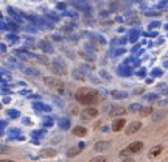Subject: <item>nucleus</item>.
<instances>
[{
	"label": "nucleus",
	"instance_id": "c756f323",
	"mask_svg": "<svg viewBox=\"0 0 168 162\" xmlns=\"http://www.w3.org/2000/svg\"><path fill=\"white\" fill-rule=\"evenodd\" d=\"M163 115H165V112H163V111L154 112V114H152V120H154V122H157V120H160V118H162Z\"/></svg>",
	"mask_w": 168,
	"mask_h": 162
},
{
	"label": "nucleus",
	"instance_id": "dca6fc26",
	"mask_svg": "<svg viewBox=\"0 0 168 162\" xmlns=\"http://www.w3.org/2000/svg\"><path fill=\"white\" fill-rule=\"evenodd\" d=\"M162 150H163V148H162L160 145H157V146H152V148L149 150V153H148V157H149V159H154V157H157V156L162 153Z\"/></svg>",
	"mask_w": 168,
	"mask_h": 162
},
{
	"label": "nucleus",
	"instance_id": "c9c22d12",
	"mask_svg": "<svg viewBox=\"0 0 168 162\" xmlns=\"http://www.w3.org/2000/svg\"><path fill=\"white\" fill-rule=\"evenodd\" d=\"M10 42H19V38L17 36H13V35H8V38H7Z\"/></svg>",
	"mask_w": 168,
	"mask_h": 162
},
{
	"label": "nucleus",
	"instance_id": "cd10ccee",
	"mask_svg": "<svg viewBox=\"0 0 168 162\" xmlns=\"http://www.w3.org/2000/svg\"><path fill=\"white\" fill-rule=\"evenodd\" d=\"M7 114H8V117H13V118L20 117V112H19V111H14V109H8V111H7Z\"/></svg>",
	"mask_w": 168,
	"mask_h": 162
},
{
	"label": "nucleus",
	"instance_id": "8fccbe9b",
	"mask_svg": "<svg viewBox=\"0 0 168 162\" xmlns=\"http://www.w3.org/2000/svg\"><path fill=\"white\" fill-rule=\"evenodd\" d=\"M53 39H55V41H61V36H58V35H53Z\"/></svg>",
	"mask_w": 168,
	"mask_h": 162
},
{
	"label": "nucleus",
	"instance_id": "423d86ee",
	"mask_svg": "<svg viewBox=\"0 0 168 162\" xmlns=\"http://www.w3.org/2000/svg\"><path fill=\"white\" fill-rule=\"evenodd\" d=\"M128 109H125L123 106H111L109 109V117H120V115H125Z\"/></svg>",
	"mask_w": 168,
	"mask_h": 162
},
{
	"label": "nucleus",
	"instance_id": "0eeeda50",
	"mask_svg": "<svg viewBox=\"0 0 168 162\" xmlns=\"http://www.w3.org/2000/svg\"><path fill=\"white\" fill-rule=\"evenodd\" d=\"M140 128H142V123H140L138 120H135V122H131V123L126 126V131H125V132H126L128 136H131V134H135Z\"/></svg>",
	"mask_w": 168,
	"mask_h": 162
},
{
	"label": "nucleus",
	"instance_id": "ea45409f",
	"mask_svg": "<svg viewBox=\"0 0 168 162\" xmlns=\"http://www.w3.org/2000/svg\"><path fill=\"white\" fill-rule=\"evenodd\" d=\"M157 103H159L160 106H168V98H165V100H157Z\"/></svg>",
	"mask_w": 168,
	"mask_h": 162
},
{
	"label": "nucleus",
	"instance_id": "7ed1b4c3",
	"mask_svg": "<svg viewBox=\"0 0 168 162\" xmlns=\"http://www.w3.org/2000/svg\"><path fill=\"white\" fill-rule=\"evenodd\" d=\"M66 69H67V67H66V64H64V61H62L61 58H56V59L52 62V70H53L55 73H58V75H66V73H67Z\"/></svg>",
	"mask_w": 168,
	"mask_h": 162
},
{
	"label": "nucleus",
	"instance_id": "58836bf2",
	"mask_svg": "<svg viewBox=\"0 0 168 162\" xmlns=\"http://www.w3.org/2000/svg\"><path fill=\"white\" fill-rule=\"evenodd\" d=\"M56 8L61 10V11H64V10H66V3H64V2H59V3L56 5Z\"/></svg>",
	"mask_w": 168,
	"mask_h": 162
},
{
	"label": "nucleus",
	"instance_id": "2f4dec72",
	"mask_svg": "<svg viewBox=\"0 0 168 162\" xmlns=\"http://www.w3.org/2000/svg\"><path fill=\"white\" fill-rule=\"evenodd\" d=\"M64 14H66L67 17H73V19H78V14H76L75 11H72V10H69V11H66Z\"/></svg>",
	"mask_w": 168,
	"mask_h": 162
},
{
	"label": "nucleus",
	"instance_id": "37998d69",
	"mask_svg": "<svg viewBox=\"0 0 168 162\" xmlns=\"http://www.w3.org/2000/svg\"><path fill=\"white\" fill-rule=\"evenodd\" d=\"M44 132H41V131H34V132H31V136H34V137H41Z\"/></svg>",
	"mask_w": 168,
	"mask_h": 162
},
{
	"label": "nucleus",
	"instance_id": "e433bc0d",
	"mask_svg": "<svg viewBox=\"0 0 168 162\" xmlns=\"http://www.w3.org/2000/svg\"><path fill=\"white\" fill-rule=\"evenodd\" d=\"M47 120H44V126H52L53 125V120H52V117H45Z\"/></svg>",
	"mask_w": 168,
	"mask_h": 162
},
{
	"label": "nucleus",
	"instance_id": "20e7f679",
	"mask_svg": "<svg viewBox=\"0 0 168 162\" xmlns=\"http://www.w3.org/2000/svg\"><path fill=\"white\" fill-rule=\"evenodd\" d=\"M97 115H98V109L93 108V106H90V104L81 111V118H83V120H92V118H95Z\"/></svg>",
	"mask_w": 168,
	"mask_h": 162
},
{
	"label": "nucleus",
	"instance_id": "412c9836",
	"mask_svg": "<svg viewBox=\"0 0 168 162\" xmlns=\"http://www.w3.org/2000/svg\"><path fill=\"white\" fill-rule=\"evenodd\" d=\"M138 36H140L138 30H131V31H129V36H128V39H129L131 42H135V41L138 39Z\"/></svg>",
	"mask_w": 168,
	"mask_h": 162
},
{
	"label": "nucleus",
	"instance_id": "393cba45",
	"mask_svg": "<svg viewBox=\"0 0 168 162\" xmlns=\"http://www.w3.org/2000/svg\"><path fill=\"white\" fill-rule=\"evenodd\" d=\"M98 75H100V78H103L104 81H111V80H112V76H111V75H109L106 70H103V69H100Z\"/></svg>",
	"mask_w": 168,
	"mask_h": 162
},
{
	"label": "nucleus",
	"instance_id": "a211bd4d",
	"mask_svg": "<svg viewBox=\"0 0 168 162\" xmlns=\"http://www.w3.org/2000/svg\"><path fill=\"white\" fill-rule=\"evenodd\" d=\"M72 132H73V136H76V137H84V136L87 134V129H86L84 126H75Z\"/></svg>",
	"mask_w": 168,
	"mask_h": 162
},
{
	"label": "nucleus",
	"instance_id": "f8f14e48",
	"mask_svg": "<svg viewBox=\"0 0 168 162\" xmlns=\"http://www.w3.org/2000/svg\"><path fill=\"white\" fill-rule=\"evenodd\" d=\"M109 146H111L109 140H100V142H97L93 145V150L95 151H104V150H109Z\"/></svg>",
	"mask_w": 168,
	"mask_h": 162
},
{
	"label": "nucleus",
	"instance_id": "de8ad7c7",
	"mask_svg": "<svg viewBox=\"0 0 168 162\" xmlns=\"http://www.w3.org/2000/svg\"><path fill=\"white\" fill-rule=\"evenodd\" d=\"M22 122H24L25 125H30V123H31V122L28 120V117H24V120H22Z\"/></svg>",
	"mask_w": 168,
	"mask_h": 162
},
{
	"label": "nucleus",
	"instance_id": "a19ab883",
	"mask_svg": "<svg viewBox=\"0 0 168 162\" xmlns=\"http://www.w3.org/2000/svg\"><path fill=\"white\" fill-rule=\"evenodd\" d=\"M146 16H159V11H146Z\"/></svg>",
	"mask_w": 168,
	"mask_h": 162
},
{
	"label": "nucleus",
	"instance_id": "9b49d317",
	"mask_svg": "<svg viewBox=\"0 0 168 162\" xmlns=\"http://www.w3.org/2000/svg\"><path fill=\"white\" fill-rule=\"evenodd\" d=\"M109 95H111L112 98H115V100H125V98H128V94H126L125 90H118V89L111 90Z\"/></svg>",
	"mask_w": 168,
	"mask_h": 162
},
{
	"label": "nucleus",
	"instance_id": "6e6552de",
	"mask_svg": "<svg viewBox=\"0 0 168 162\" xmlns=\"http://www.w3.org/2000/svg\"><path fill=\"white\" fill-rule=\"evenodd\" d=\"M125 125H126V120L125 118H115L114 120V123H112V132H120L123 128H125Z\"/></svg>",
	"mask_w": 168,
	"mask_h": 162
},
{
	"label": "nucleus",
	"instance_id": "1a4fd4ad",
	"mask_svg": "<svg viewBox=\"0 0 168 162\" xmlns=\"http://www.w3.org/2000/svg\"><path fill=\"white\" fill-rule=\"evenodd\" d=\"M117 73H118L120 76H131V75H132V67H129V66H126V64L118 66V67H117Z\"/></svg>",
	"mask_w": 168,
	"mask_h": 162
},
{
	"label": "nucleus",
	"instance_id": "aec40b11",
	"mask_svg": "<svg viewBox=\"0 0 168 162\" xmlns=\"http://www.w3.org/2000/svg\"><path fill=\"white\" fill-rule=\"evenodd\" d=\"M20 70L24 72V73H27V75H39V70L38 69H31V67H20Z\"/></svg>",
	"mask_w": 168,
	"mask_h": 162
},
{
	"label": "nucleus",
	"instance_id": "9d476101",
	"mask_svg": "<svg viewBox=\"0 0 168 162\" xmlns=\"http://www.w3.org/2000/svg\"><path fill=\"white\" fill-rule=\"evenodd\" d=\"M72 76H73L75 80H78V81H84V80H86V76H87V73H86L83 69L75 67V69L72 70Z\"/></svg>",
	"mask_w": 168,
	"mask_h": 162
},
{
	"label": "nucleus",
	"instance_id": "4be33fe9",
	"mask_svg": "<svg viewBox=\"0 0 168 162\" xmlns=\"http://www.w3.org/2000/svg\"><path fill=\"white\" fill-rule=\"evenodd\" d=\"M138 114H140L142 117L151 115V114H152V108H151V106H145V108H142V109L138 111Z\"/></svg>",
	"mask_w": 168,
	"mask_h": 162
},
{
	"label": "nucleus",
	"instance_id": "c03bdc74",
	"mask_svg": "<svg viewBox=\"0 0 168 162\" xmlns=\"http://www.w3.org/2000/svg\"><path fill=\"white\" fill-rule=\"evenodd\" d=\"M111 10H112V11H117V10H118V3H112V5H111Z\"/></svg>",
	"mask_w": 168,
	"mask_h": 162
},
{
	"label": "nucleus",
	"instance_id": "864d4df0",
	"mask_svg": "<svg viewBox=\"0 0 168 162\" xmlns=\"http://www.w3.org/2000/svg\"><path fill=\"white\" fill-rule=\"evenodd\" d=\"M163 28H165V30L168 31V24H165V25H163Z\"/></svg>",
	"mask_w": 168,
	"mask_h": 162
},
{
	"label": "nucleus",
	"instance_id": "7c9ffc66",
	"mask_svg": "<svg viewBox=\"0 0 168 162\" xmlns=\"http://www.w3.org/2000/svg\"><path fill=\"white\" fill-rule=\"evenodd\" d=\"M145 94V87H135L132 89V95H143Z\"/></svg>",
	"mask_w": 168,
	"mask_h": 162
},
{
	"label": "nucleus",
	"instance_id": "f03ea898",
	"mask_svg": "<svg viewBox=\"0 0 168 162\" xmlns=\"http://www.w3.org/2000/svg\"><path fill=\"white\" fill-rule=\"evenodd\" d=\"M44 83H45L48 87L55 89L59 95H67L66 86H64V84H62V81H59L58 78H53V76H45V78H44Z\"/></svg>",
	"mask_w": 168,
	"mask_h": 162
},
{
	"label": "nucleus",
	"instance_id": "2eb2a0df",
	"mask_svg": "<svg viewBox=\"0 0 168 162\" xmlns=\"http://www.w3.org/2000/svg\"><path fill=\"white\" fill-rule=\"evenodd\" d=\"M33 109H34V111H45V112H50V111H52L50 106H47V104H44V103H41V101L33 103Z\"/></svg>",
	"mask_w": 168,
	"mask_h": 162
},
{
	"label": "nucleus",
	"instance_id": "79ce46f5",
	"mask_svg": "<svg viewBox=\"0 0 168 162\" xmlns=\"http://www.w3.org/2000/svg\"><path fill=\"white\" fill-rule=\"evenodd\" d=\"M145 75H146V70H138L137 72V76H140V78H143Z\"/></svg>",
	"mask_w": 168,
	"mask_h": 162
},
{
	"label": "nucleus",
	"instance_id": "72a5a7b5",
	"mask_svg": "<svg viewBox=\"0 0 168 162\" xmlns=\"http://www.w3.org/2000/svg\"><path fill=\"white\" fill-rule=\"evenodd\" d=\"M90 160H92V162H106L107 159H106V157H103V156H95V157H92Z\"/></svg>",
	"mask_w": 168,
	"mask_h": 162
},
{
	"label": "nucleus",
	"instance_id": "c85d7f7f",
	"mask_svg": "<svg viewBox=\"0 0 168 162\" xmlns=\"http://www.w3.org/2000/svg\"><path fill=\"white\" fill-rule=\"evenodd\" d=\"M160 25H162V24H160L159 21H152V22L148 25V30H149V31H151V30H156V28H159Z\"/></svg>",
	"mask_w": 168,
	"mask_h": 162
},
{
	"label": "nucleus",
	"instance_id": "f257e3e1",
	"mask_svg": "<svg viewBox=\"0 0 168 162\" xmlns=\"http://www.w3.org/2000/svg\"><path fill=\"white\" fill-rule=\"evenodd\" d=\"M75 98L78 103L84 104V106H89V104H95L97 100H98V92L90 89V87H81L76 90L75 94Z\"/></svg>",
	"mask_w": 168,
	"mask_h": 162
},
{
	"label": "nucleus",
	"instance_id": "4468645a",
	"mask_svg": "<svg viewBox=\"0 0 168 162\" xmlns=\"http://www.w3.org/2000/svg\"><path fill=\"white\" fill-rule=\"evenodd\" d=\"M41 157H55L56 156V150L55 148H44L41 153H39Z\"/></svg>",
	"mask_w": 168,
	"mask_h": 162
},
{
	"label": "nucleus",
	"instance_id": "09e8293b",
	"mask_svg": "<svg viewBox=\"0 0 168 162\" xmlns=\"http://www.w3.org/2000/svg\"><path fill=\"white\" fill-rule=\"evenodd\" d=\"M78 146H79L81 150H84V148H86V143H84V142H79V143H78Z\"/></svg>",
	"mask_w": 168,
	"mask_h": 162
},
{
	"label": "nucleus",
	"instance_id": "6ab92c4d",
	"mask_svg": "<svg viewBox=\"0 0 168 162\" xmlns=\"http://www.w3.org/2000/svg\"><path fill=\"white\" fill-rule=\"evenodd\" d=\"M129 148H131L132 153H138V151H142V148H143V142L135 140V142H132V143L129 145Z\"/></svg>",
	"mask_w": 168,
	"mask_h": 162
},
{
	"label": "nucleus",
	"instance_id": "5701e85b",
	"mask_svg": "<svg viewBox=\"0 0 168 162\" xmlns=\"http://www.w3.org/2000/svg\"><path fill=\"white\" fill-rule=\"evenodd\" d=\"M118 156H120L121 159H129V156H132V151H131V148L128 146L126 150H121V151L118 153Z\"/></svg>",
	"mask_w": 168,
	"mask_h": 162
},
{
	"label": "nucleus",
	"instance_id": "a18cd8bd",
	"mask_svg": "<svg viewBox=\"0 0 168 162\" xmlns=\"http://www.w3.org/2000/svg\"><path fill=\"white\" fill-rule=\"evenodd\" d=\"M106 16H109V11H101L100 13V17H106Z\"/></svg>",
	"mask_w": 168,
	"mask_h": 162
},
{
	"label": "nucleus",
	"instance_id": "f3484780",
	"mask_svg": "<svg viewBox=\"0 0 168 162\" xmlns=\"http://www.w3.org/2000/svg\"><path fill=\"white\" fill-rule=\"evenodd\" d=\"M58 126H59L61 129H69V128H70V118H66V117L58 118Z\"/></svg>",
	"mask_w": 168,
	"mask_h": 162
},
{
	"label": "nucleus",
	"instance_id": "bb28decb",
	"mask_svg": "<svg viewBox=\"0 0 168 162\" xmlns=\"http://www.w3.org/2000/svg\"><path fill=\"white\" fill-rule=\"evenodd\" d=\"M140 109H142V106H140L138 103H132V104H129V108H128L129 112H138Z\"/></svg>",
	"mask_w": 168,
	"mask_h": 162
},
{
	"label": "nucleus",
	"instance_id": "3c124183",
	"mask_svg": "<svg viewBox=\"0 0 168 162\" xmlns=\"http://www.w3.org/2000/svg\"><path fill=\"white\" fill-rule=\"evenodd\" d=\"M162 94H163V95H168V89H163V90H162Z\"/></svg>",
	"mask_w": 168,
	"mask_h": 162
},
{
	"label": "nucleus",
	"instance_id": "b1692460",
	"mask_svg": "<svg viewBox=\"0 0 168 162\" xmlns=\"http://www.w3.org/2000/svg\"><path fill=\"white\" fill-rule=\"evenodd\" d=\"M79 151H81V148L76 145V146H73V148H70V150L67 151V157H73V156H76Z\"/></svg>",
	"mask_w": 168,
	"mask_h": 162
},
{
	"label": "nucleus",
	"instance_id": "a878e982",
	"mask_svg": "<svg viewBox=\"0 0 168 162\" xmlns=\"http://www.w3.org/2000/svg\"><path fill=\"white\" fill-rule=\"evenodd\" d=\"M125 53H126V50H125L123 47H121V49H117V50H114V52H112V58H118V56H123Z\"/></svg>",
	"mask_w": 168,
	"mask_h": 162
},
{
	"label": "nucleus",
	"instance_id": "f704fd0d",
	"mask_svg": "<svg viewBox=\"0 0 168 162\" xmlns=\"http://www.w3.org/2000/svg\"><path fill=\"white\" fill-rule=\"evenodd\" d=\"M162 73H163V72H162L160 69H154V70L151 72V75H152V76H162Z\"/></svg>",
	"mask_w": 168,
	"mask_h": 162
},
{
	"label": "nucleus",
	"instance_id": "ddd939ff",
	"mask_svg": "<svg viewBox=\"0 0 168 162\" xmlns=\"http://www.w3.org/2000/svg\"><path fill=\"white\" fill-rule=\"evenodd\" d=\"M142 98L145 101H157L159 100V94H156V92H145L142 95Z\"/></svg>",
	"mask_w": 168,
	"mask_h": 162
},
{
	"label": "nucleus",
	"instance_id": "603ef678",
	"mask_svg": "<svg viewBox=\"0 0 168 162\" xmlns=\"http://www.w3.org/2000/svg\"><path fill=\"white\" fill-rule=\"evenodd\" d=\"M163 67H168V59H166V61H163Z\"/></svg>",
	"mask_w": 168,
	"mask_h": 162
},
{
	"label": "nucleus",
	"instance_id": "49530a36",
	"mask_svg": "<svg viewBox=\"0 0 168 162\" xmlns=\"http://www.w3.org/2000/svg\"><path fill=\"white\" fill-rule=\"evenodd\" d=\"M109 129H112V128H109V126H101V132H107Z\"/></svg>",
	"mask_w": 168,
	"mask_h": 162
},
{
	"label": "nucleus",
	"instance_id": "473e14b6",
	"mask_svg": "<svg viewBox=\"0 0 168 162\" xmlns=\"http://www.w3.org/2000/svg\"><path fill=\"white\" fill-rule=\"evenodd\" d=\"M89 78H90V83H93V84H100V83H101L100 76H93V75H89Z\"/></svg>",
	"mask_w": 168,
	"mask_h": 162
},
{
	"label": "nucleus",
	"instance_id": "5fc2aeb1",
	"mask_svg": "<svg viewBox=\"0 0 168 162\" xmlns=\"http://www.w3.org/2000/svg\"><path fill=\"white\" fill-rule=\"evenodd\" d=\"M34 2H39V0H34Z\"/></svg>",
	"mask_w": 168,
	"mask_h": 162
},
{
	"label": "nucleus",
	"instance_id": "4c0bfd02",
	"mask_svg": "<svg viewBox=\"0 0 168 162\" xmlns=\"http://www.w3.org/2000/svg\"><path fill=\"white\" fill-rule=\"evenodd\" d=\"M53 101H55V103H58V104H59V108H64V101H62V100H59V98L53 97Z\"/></svg>",
	"mask_w": 168,
	"mask_h": 162
},
{
	"label": "nucleus",
	"instance_id": "39448f33",
	"mask_svg": "<svg viewBox=\"0 0 168 162\" xmlns=\"http://www.w3.org/2000/svg\"><path fill=\"white\" fill-rule=\"evenodd\" d=\"M38 47H39L44 53H47V55H53V53H55V49H53V45H52L48 41H39Z\"/></svg>",
	"mask_w": 168,
	"mask_h": 162
}]
</instances>
